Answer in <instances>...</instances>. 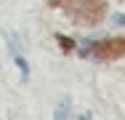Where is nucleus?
<instances>
[{"instance_id":"f257e3e1","label":"nucleus","mask_w":125,"mask_h":120,"mask_svg":"<svg viewBox=\"0 0 125 120\" xmlns=\"http://www.w3.org/2000/svg\"><path fill=\"white\" fill-rule=\"evenodd\" d=\"M75 5H69V16L83 27H96L106 13V3L104 0H72Z\"/></svg>"},{"instance_id":"f03ea898","label":"nucleus","mask_w":125,"mask_h":120,"mask_svg":"<svg viewBox=\"0 0 125 120\" xmlns=\"http://www.w3.org/2000/svg\"><path fill=\"white\" fill-rule=\"evenodd\" d=\"M99 61H117L125 56V35L120 37H106V40H96V46L91 51Z\"/></svg>"},{"instance_id":"7ed1b4c3","label":"nucleus","mask_w":125,"mask_h":120,"mask_svg":"<svg viewBox=\"0 0 125 120\" xmlns=\"http://www.w3.org/2000/svg\"><path fill=\"white\" fill-rule=\"evenodd\" d=\"M5 40H8V46H11V56H13V61H16V64H19V70H21V77L27 80V77H29V64H27V59L21 56V46H19V37L8 32V35H5Z\"/></svg>"},{"instance_id":"20e7f679","label":"nucleus","mask_w":125,"mask_h":120,"mask_svg":"<svg viewBox=\"0 0 125 120\" xmlns=\"http://www.w3.org/2000/svg\"><path fill=\"white\" fill-rule=\"evenodd\" d=\"M53 120H69V99H61L56 112H53Z\"/></svg>"},{"instance_id":"39448f33","label":"nucleus","mask_w":125,"mask_h":120,"mask_svg":"<svg viewBox=\"0 0 125 120\" xmlns=\"http://www.w3.org/2000/svg\"><path fill=\"white\" fill-rule=\"evenodd\" d=\"M56 40H59V46H61L64 53H72V51H75V40H72V37H67V35H56Z\"/></svg>"},{"instance_id":"423d86ee","label":"nucleus","mask_w":125,"mask_h":120,"mask_svg":"<svg viewBox=\"0 0 125 120\" xmlns=\"http://www.w3.org/2000/svg\"><path fill=\"white\" fill-rule=\"evenodd\" d=\"M112 24L115 27H125V13H115L112 16Z\"/></svg>"},{"instance_id":"0eeeda50","label":"nucleus","mask_w":125,"mask_h":120,"mask_svg":"<svg viewBox=\"0 0 125 120\" xmlns=\"http://www.w3.org/2000/svg\"><path fill=\"white\" fill-rule=\"evenodd\" d=\"M80 120H91V118H88V115H83V118H80Z\"/></svg>"}]
</instances>
